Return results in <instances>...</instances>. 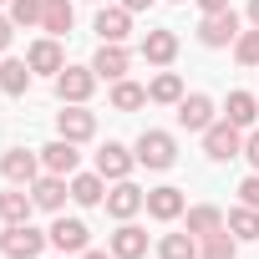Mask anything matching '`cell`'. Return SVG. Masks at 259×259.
Masks as SVG:
<instances>
[{
  "mask_svg": "<svg viewBox=\"0 0 259 259\" xmlns=\"http://www.w3.org/2000/svg\"><path fill=\"white\" fill-rule=\"evenodd\" d=\"M133 153H138V163L153 168V173H168V168L178 163V143H173V133H163V127H143V138L133 143Z\"/></svg>",
  "mask_w": 259,
  "mask_h": 259,
  "instance_id": "obj_1",
  "label": "cell"
},
{
  "mask_svg": "<svg viewBox=\"0 0 259 259\" xmlns=\"http://www.w3.org/2000/svg\"><path fill=\"white\" fill-rule=\"evenodd\" d=\"M56 138H66V143H92V138H97V112H87V102H61V112H56Z\"/></svg>",
  "mask_w": 259,
  "mask_h": 259,
  "instance_id": "obj_2",
  "label": "cell"
},
{
  "mask_svg": "<svg viewBox=\"0 0 259 259\" xmlns=\"http://www.w3.org/2000/svg\"><path fill=\"white\" fill-rule=\"evenodd\" d=\"M203 153L213 163H229V158H244V127H234L229 117H219L208 133H203Z\"/></svg>",
  "mask_w": 259,
  "mask_h": 259,
  "instance_id": "obj_3",
  "label": "cell"
},
{
  "mask_svg": "<svg viewBox=\"0 0 259 259\" xmlns=\"http://www.w3.org/2000/svg\"><path fill=\"white\" fill-rule=\"evenodd\" d=\"M46 244L51 239L41 229H31V224H11L6 234H0V254H6V259H41Z\"/></svg>",
  "mask_w": 259,
  "mask_h": 259,
  "instance_id": "obj_4",
  "label": "cell"
},
{
  "mask_svg": "<svg viewBox=\"0 0 259 259\" xmlns=\"http://www.w3.org/2000/svg\"><path fill=\"white\" fill-rule=\"evenodd\" d=\"M239 11H224V16H203L198 21V46H208V51H224V46H234L239 41Z\"/></svg>",
  "mask_w": 259,
  "mask_h": 259,
  "instance_id": "obj_5",
  "label": "cell"
},
{
  "mask_svg": "<svg viewBox=\"0 0 259 259\" xmlns=\"http://www.w3.org/2000/svg\"><path fill=\"white\" fill-rule=\"evenodd\" d=\"M46 239H51L56 254H81V249H92V229H87L81 219H66V213H56V224L46 229Z\"/></svg>",
  "mask_w": 259,
  "mask_h": 259,
  "instance_id": "obj_6",
  "label": "cell"
},
{
  "mask_svg": "<svg viewBox=\"0 0 259 259\" xmlns=\"http://www.w3.org/2000/svg\"><path fill=\"white\" fill-rule=\"evenodd\" d=\"M143 208H148V193H143L133 178H117V183L107 188V213H112L117 224H122V219H138Z\"/></svg>",
  "mask_w": 259,
  "mask_h": 259,
  "instance_id": "obj_7",
  "label": "cell"
},
{
  "mask_svg": "<svg viewBox=\"0 0 259 259\" xmlns=\"http://www.w3.org/2000/svg\"><path fill=\"white\" fill-rule=\"evenodd\" d=\"M133 168H138V153L127 148V143H102V148H97V173H102L107 183L133 178Z\"/></svg>",
  "mask_w": 259,
  "mask_h": 259,
  "instance_id": "obj_8",
  "label": "cell"
},
{
  "mask_svg": "<svg viewBox=\"0 0 259 259\" xmlns=\"http://www.w3.org/2000/svg\"><path fill=\"white\" fill-rule=\"evenodd\" d=\"M92 71H97L102 81H122L127 71H133V51H127L122 41H102L97 56H92Z\"/></svg>",
  "mask_w": 259,
  "mask_h": 259,
  "instance_id": "obj_9",
  "label": "cell"
},
{
  "mask_svg": "<svg viewBox=\"0 0 259 259\" xmlns=\"http://www.w3.org/2000/svg\"><path fill=\"white\" fill-rule=\"evenodd\" d=\"M213 112H219V107H213L208 92H188V97L178 102V127H188V133H208V127L219 122Z\"/></svg>",
  "mask_w": 259,
  "mask_h": 259,
  "instance_id": "obj_10",
  "label": "cell"
},
{
  "mask_svg": "<svg viewBox=\"0 0 259 259\" xmlns=\"http://www.w3.org/2000/svg\"><path fill=\"white\" fill-rule=\"evenodd\" d=\"M97 81H102V76H97L92 66H61V71H56V97H61V102H87V97L97 92Z\"/></svg>",
  "mask_w": 259,
  "mask_h": 259,
  "instance_id": "obj_11",
  "label": "cell"
},
{
  "mask_svg": "<svg viewBox=\"0 0 259 259\" xmlns=\"http://www.w3.org/2000/svg\"><path fill=\"white\" fill-rule=\"evenodd\" d=\"M188 213V198H183V188H173V183H163V188H148V219H158V224H178Z\"/></svg>",
  "mask_w": 259,
  "mask_h": 259,
  "instance_id": "obj_12",
  "label": "cell"
},
{
  "mask_svg": "<svg viewBox=\"0 0 259 259\" xmlns=\"http://www.w3.org/2000/svg\"><path fill=\"white\" fill-rule=\"evenodd\" d=\"M107 249L117 259H148V229H138L133 219H122L112 234H107Z\"/></svg>",
  "mask_w": 259,
  "mask_h": 259,
  "instance_id": "obj_13",
  "label": "cell"
},
{
  "mask_svg": "<svg viewBox=\"0 0 259 259\" xmlns=\"http://www.w3.org/2000/svg\"><path fill=\"white\" fill-rule=\"evenodd\" d=\"M0 173H6L11 183H21V188H31L46 168H41V153H26V148H6V158H0Z\"/></svg>",
  "mask_w": 259,
  "mask_h": 259,
  "instance_id": "obj_14",
  "label": "cell"
},
{
  "mask_svg": "<svg viewBox=\"0 0 259 259\" xmlns=\"http://www.w3.org/2000/svg\"><path fill=\"white\" fill-rule=\"evenodd\" d=\"M76 148H81V143H66V138L46 143V148H41V168H46V173H56V178L81 173V153H76Z\"/></svg>",
  "mask_w": 259,
  "mask_h": 259,
  "instance_id": "obj_15",
  "label": "cell"
},
{
  "mask_svg": "<svg viewBox=\"0 0 259 259\" xmlns=\"http://www.w3.org/2000/svg\"><path fill=\"white\" fill-rule=\"evenodd\" d=\"M138 51L148 56V66H173V61H178V31L158 26V31H148V36H143V46H138Z\"/></svg>",
  "mask_w": 259,
  "mask_h": 259,
  "instance_id": "obj_16",
  "label": "cell"
},
{
  "mask_svg": "<svg viewBox=\"0 0 259 259\" xmlns=\"http://www.w3.org/2000/svg\"><path fill=\"white\" fill-rule=\"evenodd\" d=\"M26 61H31V71H41V76H56V71L66 66V51H61V41H56V36H41V41H31Z\"/></svg>",
  "mask_w": 259,
  "mask_h": 259,
  "instance_id": "obj_17",
  "label": "cell"
},
{
  "mask_svg": "<svg viewBox=\"0 0 259 259\" xmlns=\"http://www.w3.org/2000/svg\"><path fill=\"white\" fill-rule=\"evenodd\" d=\"M31 198H36V208L61 213V203L71 198V183H66V178H56V173H41V178L31 183Z\"/></svg>",
  "mask_w": 259,
  "mask_h": 259,
  "instance_id": "obj_18",
  "label": "cell"
},
{
  "mask_svg": "<svg viewBox=\"0 0 259 259\" xmlns=\"http://www.w3.org/2000/svg\"><path fill=\"white\" fill-rule=\"evenodd\" d=\"M92 31H97L102 41H127V36H133V11H122V6H102Z\"/></svg>",
  "mask_w": 259,
  "mask_h": 259,
  "instance_id": "obj_19",
  "label": "cell"
},
{
  "mask_svg": "<svg viewBox=\"0 0 259 259\" xmlns=\"http://www.w3.org/2000/svg\"><path fill=\"white\" fill-rule=\"evenodd\" d=\"M66 183H71V198H76L81 208H97V203H107V178H102L97 168H92V173H71Z\"/></svg>",
  "mask_w": 259,
  "mask_h": 259,
  "instance_id": "obj_20",
  "label": "cell"
},
{
  "mask_svg": "<svg viewBox=\"0 0 259 259\" xmlns=\"http://www.w3.org/2000/svg\"><path fill=\"white\" fill-rule=\"evenodd\" d=\"M183 229H188L193 239H208V234L224 229V208H213V203H193V208L183 213Z\"/></svg>",
  "mask_w": 259,
  "mask_h": 259,
  "instance_id": "obj_21",
  "label": "cell"
},
{
  "mask_svg": "<svg viewBox=\"0 0 259 259\" xmlns=\"http://www.w3.org/2000/svg\"><path fill=\"white\" fill-rule=\"evenodd\" d=\"M31 208H36V198L21 183H11V193H0V219L6 224H31Z\"/></svg>",
  "mask_w": 259,
  "mask_h": 259,
  "instance_id": "obj_22",
  "label": "cell"
},
{
  "mask_svg": "<svg viewBox=\"0 0 259 259\" xmlns=\"http://www.w3.org/2000/svg\"><path fill=\"white\" fill-rule=\"evenodd\" d=\"M188 92H183V76L178 71H158L153 81H148V102H158V107H178Z\"/></svg>",
  "mask_w": 259,
  "mask_h": 259,
  "instance_id": "obj_23",
  "label": "cell"
},
{
  "mask_svg": "<svg viewBox=\"0 0 259 259\" xmlns=\"http://www.w3.org/2000/svg\"><path fill=\"white\" fill-rule=\"evenodd\" d=\"M224 229L239 239V244H249V239H259V208H249V203H239V208H229L224 213Z\"/></svg>",
  "mask_w": 259,
  "mask_h": 259,
  "instance_id": "obj_24",
  "label": "cell"
},
{
  "mask_svg": "<svg viewBox=\"0 0 259 259\" xmlns=\"http://www.w3.org/2000/svg\"><path fill=\"white\" fill-rule=\"evenodd\" d=\"M31 61H21V56H6L0 61V92H11V97H21L26 87H31Z\"/></svg>",
  "mask_w": 259,
  "mask_h": 259,
  "instance_id": "obj_25",
  "label": "cell"
},
{
  "mask_svg": "<svg viewBox=\"0 0 259 259\" xmlns=\"http://www.w3.org/2000/svg\"><path fill=\"white\" fill-rule=\"evenodd\" d=\"M71 21H76V11H71V0H46V11H41V31L46 36H66L71 31Z\"/></svg>",
  "mask_w": 259,
  "mask_h": 259,
  "instance_id": "obj_26",
  "label": "cell"
},
{
  "mask_svg": "<svg viewBox=\"0 0 259 259\" xmlns=\"http://www.w3.org/2000/svg\"><path fill=\"white\" fill-rule=\"evenodd\" d=\"M224 117H229L234 127H254V117H259V97H254V92H229Z\"/></svg>",
  "mask_w": 259,
  "mask_h": 259,
  "instance_id": "obj_27",
  "label": "cell"
},
{
  "mask_svg": "<svg viewBox=\"0 0 259 259\" xmlns=\"http://www.w3.org/2000/svg\"><path fill=\"white\" fill-rule=\"evenodd\" d=\"M158 259H198V239H193L188 229L163 234V239H158Z\"/></svg>",
  "mask_w": 259,
  "mask_h": 259,
  "instance_id": "obj_28",
  "label": "cell"
},
{
  "mask_svg": "<svg viewBox=\"0 0 259 259\" xmlns=\"http://www.w3.org/2000/svg\"><path fill=\"white\" fill-rule=\"evenodd\" d=\"M198 259H239V239L229 229H219V234L198 239Z\"/></svg>",
  "mask_w": 259,
  "mask_h": 259,
  "instance_id": "obj_29",
  "label": "cell"
},
{
  "mask_svg": "<svg viewBox=\"0 0 259 259\" xmlns=\"http://www.w3.org/2000/svg\"><path fill=\"white\" fill-rule=\"evenodd\" d=\"M112 107L117 112H138V107H148V87H138V81H112Z\"/></svg>",
  "mask_w": 259,
  "mask_h": 259,
  "instance_id": "obj_30",
  "label": "cell"
},
{
  "mask_svg": "<svg viewBox=\"0 0 259 259\" xmlns=\"http://www.w3.org/2000/svg\"><path fill=\"white\" fill-rule=\"evenodd\" d=\"M234 56H239V66H259V26L239 31V41H234Z\"/></svg>",
  "mask_w": 259,
  "mask_h": 259,
  "instance_id": "obj_31",
  "label": "cell"
},
{
  "mask_svg": "<svg viewBox=\"0 0 259 259\" xmlns=\"http://www.w3.org/2000/svg\"><path fill=\"white\" fill-rule=\"evenodd\" d=\"M41 11H46V0H11V21L16 26H41Z\"/></svg>",
  "mask_w": 259,
  "mask_h": 259,
  "instance_id": "obj_32",
  "label": "cell"
},
{
  "mask_svg": "<svg viewBox=\"0 0 259 259\" xmlns=\"http://www.w3.org/2000/svg\"><path fill=\"white\" fill-rule=\"evenodd\" d=\"M239 203H249V208H259V173H249V178L239 183Z\"/></svg>",
  "mask_w": 259,
  "mask_h": 259,
  "instance_id": "obj_33",
  "label": "cell"
},
{
  "mask_svg": "<svg viewBox=\"0 0 259 259\" xmlns=\"http://www.w3.org/2000/svg\"><path fill=\"white\" fill-rule=\"evenodd\" d=\"M244 163L259 173V127H254V133H244Z\"/></svg>",
  "mask_w": 259,
  "mask_h": 259,
  "instance_id": "obj_34",
  "label": "cell"
},
{
  "mask_svg": "<svg viewBox=\"0 0 259 259\" xmlns=\"http://www.w3.org/2000/svg\"><path fill=\"white\" fill-rule=\"evenodd\" d=\"M198 11H203V16H224V11H234V6H229V0H198Z\"/></svg>",
  "mask_w": 259,
  "mask_h": 259,
  "instance_id": "obj_35",
  "label": "cell"
},
{
  "mask_svg": "<svg viewBox=\"0 0 259 259\" xmlns=\"http://www.w3.org/2000/svg\"><path fill=\"white\" fill-rule=\"evenodd\" d=\"M11 36H16V21H11V16H0V51L11 46Z\"/></svg>",
  "mask_w": 259,
  "mask_h": 259,
  "instance_id": "obj_36",
  "label": "cell"
},
{
  "mask_svg": "<svg viewBox=\"0 0 259 259\" xmlns=\"http://www.w3.org/2000/svg\"><path fill=\"white\" fill-rule=\"evenodd\" d=\"M122 11H133V16L138 11H153V0H122Z\"/></svg>",
  "mask_w": 259,
  "mask_h": 259,
  "instance_id": "obj_37",
  "label": "cell"
},
{
  "mask_svg": "<svg viewBox=\"0 0 259 259\" xmlns=\"http://www.w3.org/2000/svg\"><path fill=\"white\" fill-rule=\"evenodd\" d=\"M81 259H117L112 249H81Z\"/></svg>",
  "mask_w": 259,
  "mask_h": 259,
  "instance_id": "obj_38",
  "label": "cell"
},
{
  "mask_svg": "<svg viewBox=\"0 0 259 259\" xmlns=\"http://www.w3.org/2000/svg\"><path fill=\"white\" fill-rule=\"evenodd\" d=\"M249 26H259V0H249Z\"/></svg>",
  "mask_w": 259,
  "mask_h": 259,
  "instance_id": "obj_39",
  "label": "cell"
},
{
  "mask_svg": "<svg viewBox=\"0 0 259 259\" xmlns=\"http://www.w3.org/2000/svg\"><path fill=\"white\" fill-rule=\"evenodd\" d=\"M173 6H188V0H173Z\"/></svg>",
  "mask_w": 259,
  "mask_h": 259,
  "instance_id": "obj_40",
  "label": "cell"
},
{
  "mask_svg": "<svg viewBox=\"0 0 259 259\" xmlns=\"http://www.w3.org/2000/svg\"><path fill=\"white\" fill-rule=\"evenodd\" d=\"M0 6H11V0H0Z\"/></svg>",
  "mask_w": 259,
  "mask_h": 259,
  "instance_id": "obj_41",
  "label": "cell"
},
{
  "mask_svg": "<svg viewBox=\"0 0 259 259\" xmlns=\"http://www.w3.org/2000/svg\"><path fill=\"white\" fill-rule=\"evenodd\" d=\"M61 259H66V254H61Z\"/></svg>",
  "mask_w": 259,
  "mask_h": 259,
  "instance_id": "obj_42",
  "label": "cell"
}]
</instances>
